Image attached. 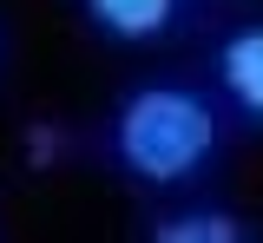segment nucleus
<instances>
[{
    "mask_svg": "<svg viewBox=\"0 0 263 243\" xmlns=\"http://www.w3.org/2000/svg\"><path fill=\"white\" fill-rule=\"evenodd\" d=\"M53 151H60V132H46V125H40V132L27 138V158H33V165H46Z\"/></svg>",
    "mask_w": 263,
    "mask_h": 243,
    "instance_id": "5",
    "label": "nucleus"
},
{
    "mask_svg": "<svg viewBox=\"0 0 263 243\" xmlns=\"http://www.w3.org/2000/svg\"><path fill=\"white\" fill-rule=\"evenodd\" d=\"M86 13H92L112 39H152V33H164V20H171V0H86Z\"/></svg>",
    "mask_w": 263,
    "mask_h": 243,
    "instance_id": "3",
    "label": "nucleus"
},
{
    "mask_svg": "<svg viewBox=\"0 0 263 243\" xmlns=\"http://www.w3.org/2000/svg\"><path fill=\"white\" fill-rule=\"evenodd\" d=\"M211 151H217V118L184 86H145L119 112V158L152 184L191 177Z\"/></svg>",
    "mask_w": 263,
    "mask_h": 243,
    "instance_id": "1",
    "label": "nucleus"
},
{
    "mask_svg": "<svg viewBox=\"0 0 263 243\" xmlns=\"http://www.w3.org/2000/svg\"><path fill=\"white\" fill-rule=\"evenodd\" d=\"M217 72H224V92H230V99L263 118V27H243L237 39H224Z\"/></svg>",
    "mask_w": 263,
    "mask_h": 243,
    "instance_id": "2",
    "label": "nucleus"
},
{
    "mask_svg": "<svg viewBox=\"0 0 263 243\" xmlns=\"http://www.w3.org/2000/svg\"><path fill=\"white\" fill-rule=\"evenodd\" d=\"M158 243H237V224L217 217V210H191V217L158 224Z\"/></svg>",
    "mask_w": 263,
    "mask_h": 243,
    "instance_id": "4",
    "label": "nucleus"
}]
</instances>
